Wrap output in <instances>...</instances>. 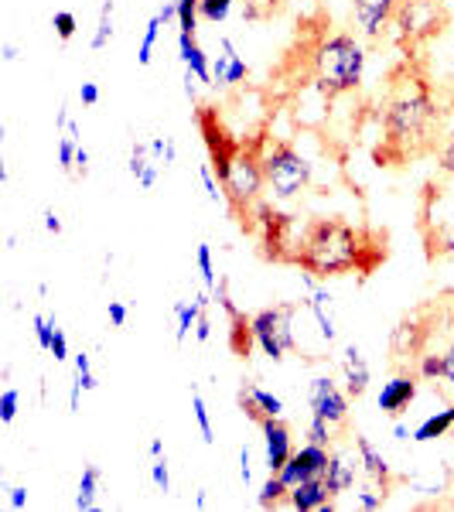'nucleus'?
<instances>
[{
    "mask_svg": "<svg viewBox=\"0 0 454 512\" xmlns=\"http://www.w3.org/2000/svg\"><path fill=\"white\" fill-rule=\"evenodd\" d=\"M444 103L437 96L434 82L424 72H400L393 79L390 93L379 106V120H383V140H386V158L403 161L407 154H417L431 147L441 137L444 127Z\"/></svg>",
    "mask_w": 454,
    "mask_h": 512,
    "instance_id": "f257e3e1",
    "label": "nucleus"
},
{
    "mask_svg": "<svg viewBox=\"0 0 454 512\" xmlns=\"http://www.w3.org/2000/svg\"><path fill=\"white\" fill-rule=\"evenodd\" d=\"M366 253H379V250L366 243V236L356 226H349L342 219H315L308 226V233L301 236L297 267L315 274L318 280L345 277L352 270L369 274L376 260H366Z\"/></svg>",
    "mask_w": 454,
    "mask_h": 512,
    "instance_id": "f03ea898",
    "label": "nucleus"
},
{
    "mask_svg": "<svg viewBox=\"0 0 454 512\" xmlns=\"http://www.w3.org/2000/svg\"><path fill=\"white\" fill-rule=\"evenodd\" d=\"M366 41L352 31L325 35L311 48V79L325 96L356 93L366 79Z\"/></svg>",
    "mask_w": 454,
    "mask_h": 512,
    "instance_id": "7ed1b4c3",
    "label": "nucleus"
},
{
    "mask_svg": "<svg viewBox=\"0 0 454 512\" xmlns=\"http://www.w3.org/2000/svg\"><path fill=\"white\" fill-rule=\"evenodd\" d=\"M212 168H216L222 181L226 202L233 205V212H239V216H246L260 202V195L267 192V175H263V161L257 151H246V147L236 144L229 154L212 161Z\"/></svg>",
    "mask_w": 454,
    "mask_h": 512,
    "instance_id": "20e7f679",
    "label": "nucleus"
},
{
    "mask_svg": "<svg viewBox=\"0 0 454 512\" xmlns=\"http://www.w3.org/2000/svg\"><path fill=\"white\" fill-rule=\"evenodd\" d=\"M263 175H267V192L277 202H291L311 185V161L287 140H274L260 151Z\"/></svg>",
    "mask_w": 454,
    "mask_h": 512,
    "instance_id": "39448f33",
    "label": "nucleus"
},
{
    "mask_svg": "<svg viewBox=\"0 0 454 512\" xmlns=\"http://www.w3.org/2000/svg\"><path fill=\"white\" fill-rule=\"evenodd\" d=\"M294 311V304H277V308H263L250 315V338L267 359L284 362L287 355L297 352Z\"/></svg>",
    "mask_w": 454,
    "mask_h": 512,
    "instance_id": "423d86ee",
    "label": "nucleus"
},
{
    "mask_svg": "<svg viewBox=\"0 0 454 512\" xmlns=\"http://www.w3.org/2000/svg\"><path fill=\"white\" fill-rule=\"evenodd\" d=\"M390 28H400V38L420 45L444 28V7H437L434 0H400Z\"/></svg>",
    "mask_w": 454,
    "mask_h": 512,
    "instance_id": "0eeeda50",
    "label": "nucleus"
},
{
    "mask_svg": "<svg viewBox=\"0 0 454 512\" xmlns=\"http://www.w3.org/2000/svg\"><path fill=\"white\" fill-rule=\"evenodd\" d=\"M424 233L431 253H454V195L448 188H431L427 195Z\"/></svg>",
    "mask_w": 454,
    "mask_h": 512,
    "instance_id": "6e6552de",
    "label": "nucleus"
},
{
    "mask_svg": "<svg viewBox=\"0 0 454 512\" xmlns=\"http://www.w3.org/2000/svg\"><path fill=\"white\" fill-rule=\"evenodd\" d=\"M308 407H311V417L328 420L335 431L349 424V390H342L332 376H315V379H311Z\"/></svg>",
    "mask_w": 454,
    "mask_h": 512,
    "instance_id": "1a4fd4ad",
    "label": "nucleus"
},
{
    "mask_svg": "<svg viewBox=\"0 0 454 512\" xmlns=\"http://www.w3.org/2000/svg\"><path fill=\"white\" fill-rule=\"evenodd\" d=\"M400 0H352V28L362 41H379L396 18Z\"/></svg>",
    "mask_w": 454,
    "mask_h": 512,
    "instance_id": "9d476101",
    "label": "nucleus"
},
{
    "mask_svg": "<svg viewBox=\"0 0 454 512\" xmlns=\"http://www.w3.org/2000/svg\"><path fill=\"white\" fill-rule=\"evenodd\" d=\"M427 72H431V82L437 86H454V24L444 21V28L437 31L434 38H427Z\"/></svg>",
    "mask_w": 454,
    "mask_h": 512,
    "instance_id": "9b49d317",
    "label": "nucleus"
},
{
    "mask_svg": "<svg viewBox=\"0 0 454 512\" xmlns=\"http://www.w3.org/2000/svg\"><path fill=\"white\" fill-rule=\"evenodd\" d=\"M420 390V376L417 373H396L393 379H386L383 390L376 396V407L383 410L386 417H400L410 410V403L417 400Z\"/></svg>",
    "mask_w": 454,
    "mask_h": 512,
    "instance_id": "f8f14e48",
    "label": "nucleus"
},
{
    "mask_svg": "<svg viewBox=\"0 0 454 512\" xmlns=\"http://www.w3.org/2000/svg\"><path fill=\"white\" fill-rule=\"evenodd\" d=\"M260 431H263V451H267V472H280L294 454L291 427L280 417H267L260 420Z\"/></svg>",
    "mask_w": 454,
    "mask_h": 512,
    "instance_id": "ddd939ff",
    "label": "nucleus"
},
{
    "mask_svg": "<svg viewBox=\"0 0 454 512\" xmlns=\"http://www.w3.org/2000/svg\"><path fill=\"white\" fill-rule=\"evenodd\" d=\"M246 76H250V65H246L243 55L236 52L233 38H219V55L212 59V86L233 89Z\"/></svg>",
    "mask_w": 454,
    "mask_h": 512,
    "instance_id": "4468645a",
    "label": "nucleus"
},
{
    "mask_svg": "<svg viewBox=\"0 0 454 512\" xmlns=\"http://www.w3.org/2000/svg\"><path fill=\"white\" fill-rule=\"evenodd\" d=\"M287 506L297 512H328L335 506V495L328 492L325 478H304L301 485H294L291 495H287Z\"/></svg>",
    "mask_w": 454,
    "mask_h": 512,
    "instance_id": "2eb2a0df",
    "label": "nucleus"
},
{
    "mask_svg": "<svg viewBox=\"0 0 454 512\" xmlns=\"http://www.w3.org/2000/svg\"><path fill=\"white\" fill-rule=\"evenodd\" d=\"M338 366H342V379H345V390H349V396H356V400L359 396H366L369 383H373V373H369V362H366V355H362V349L356 342L345 345Z\"/></svg>",
    "mask_w": 454,
    "mask_h": 512,
    "instance_id": "dca6fc26",
    "label": "nucleus"
},
{
    "mask_svg": "<svg viewBox=\"0 0 454 512\" xmlns=\"http://www.w3.org/2000/svg\"><path fill=\"white\" fill-rule=\"evenodd\" d=\"M304 308H308L311 318H315L321 342L332 345L338 338V321H335V297L328 294V287H315V291H308V297H304Z\"/></svg>",
    "mask_w": 454,
    "mask_h": 512,
    "instance_id": "f3484780",
    "label": "nucleus"
},
{
    "mask_svg": "<svg viewBox=\"0 0 454 512\" xmlns=\"http://www.w3.org/2000/svg\"><path fill=\"white\" fill-rule=\"evenodd\" d=\"M239 403H243V414L253 417L257 424L267 417H284V400L257 383H246L243 390H239Z\"/></svg>",
    "mask_w": 454,
    "mask_h": 512,
    "instance_id": "a211bd4d",
    "label": "nucleus"
},
{
    "mask_svg": "<svg viewBox=\"0 0 454 512\" xmlns=\"http://www.w3.org/2000/svg\"><path fill=\"white\" fill-rule=\"evenodd\" d=\"M356 465L359 461H352L345 451H332V458H328V468H325V485H328V492L335 495H345V492H352L356 489Z\"/></svg>",
    "mask_w": 454,
    "mask_h": 512,
    "instance_id": "6ab92c4d",
    "label": "nucleus"
},
{
    "mask_svg": "<svg viewBox=\"0 0 454 512\" xmlns=\"http://www.w3.org/2000/svg\"><path fill=\"white\" fill-rule=\"evenodd\" d=\"M356 458H359L362 472H366L369 478H373V482H379V485H383V489H386V485H390V478H393V472H390V461L383 458V451H379L366 434H356Z\"/></svg>",
    "mask_w": 454,
    "mask_h": 512,
    "instance_id": "aec40b11",
    "label": "nucleus"
},
{
    "mask_svg": "<svg viewBox=\"0 0 454 512\" xmlns=\"http://www.w3.org/2000/svg\"><path fill=\"white\" fill-rule=\"evenodd\" d=\"M127 171H130V178L144 188V192H151V188L158 185V178H161V168H158V161H154V154H151V147H147V144L130 147Z\"/></svg>",
    "mask_w": 454,
    "mask_h": 512,
    "instance_id": "412c9836",
    "label": "nucleus"
},
{
    "mask_svg": "<svg viewBox=\"0 0 454 512\" xmlns=\"http://www.w3.org/2000/svg\"><path fill=\"white\" fill-rule=\"evenodd\" d=\"M178 55H181V62H185V72H192L198 82L212 86V62H209V55L202 52V45L195 41V35H181L178 31Z\"/></svg>",
    "mask_w": 454,
    "mask_h": 512,
    "instance_id": "4be33fe9",
    "label": "nucleus"
},
{
    "mask_svg": "<svg viewBox=\"0 0 454 512\" xmlns=\"http://www.w3.org/2000/svg\"><path fill=\"white\" fill-rule=\"evenodd\" d=\"M291 458L301 465L304 478H318L325 475L328 468V458H332V448H325V444H315V441H304L301 448H294Z\"/></svg>",
    "mask_w": 454,
    "mask_h": 512,
    "instance_id": "5701e85b",
    "label": "nucleus"
},
{
    "mask_svg": "<svg viewBox=\"0 0 454 512\" xmlns=\"http://www.w3.org/2000/svg\"><path fill=\"white\" fill-rule=\"evenodd\" d=\"M209 308V294H198L195 301H178L175 304V342H185L192 335V328L198 325V318Z\"/></svg>",
    "mask_w": 454,
    "mask_h": 512,
    "instance_id": "b1692460",
    "label": "nucleus"
},
{
    "mask_svg": "<svg viewBox=\"0 0 454 512\" xmlns=\"http://www.w3.org/2000/svg\"><path fill=\"white\" fill-rule=\"evenodd\" d=\"M424 338H427V328H420V321H400L393 328V352L400 355H420L424 352Z\"/></svg>",
    "mask_w": 454,
    "mask_h": 512,
    "instance_id": "393cba45",
    "label": "nucleus"
},
{
    "mask_svg": "<svg viewBox=\"0 0 454 512\" xmlns=\"http://www.w3.org/2000/svg\"><path fill=\"white\" fill-rule=\"evenodd\" d=\"M448 434H454V403L427 417L424 424L414 431V441L417 444H431V441H437V437H448Z\"/></svg>",
    "mask_w": 454,
    "mask_h": 512,
    "instance_id": "a878e982",
    "label": "nucleus"
},
{
    "mask_svg": "<svg viewBox=\"0 0 454 512\" xmlns=\"http://www.w3.org/2000/svg\"><path fill=\"white\" fill-rule=\"evenodd\" d=\"M96 499H99V468L96 465H86V468H82V478H79L76 509L79 512L96 509Z\"/></svg>",
    "mask_w": 454,
    "mask_h": 512,
    "instance_id": "bb28decb",
    "label": "nucleus"
},
{
    "mask_svg": "<svg viewBox=\"0 0 454 512\" xmlns=\"http://www.w3.org/2000/svg\"><path fill=\"white\" fill-rule=\"evenodd\" d=\"M437 164H441L444 175H454V106H451L448 117H444V127H441V144H437Z\"/></svg>",
    "mask_w": 454,
    "mask_h": 512,
    "instance_id": "cd10ccee",
    "label": "nucleus"
},
{
    "mask_svg": "<svg viewBox=\"0 0 454 512\" xmlns=\"http://www.w3.org/2000/svg\"><path fill=\"white\" fill-rule=\"evenodd\" d=\"M414 373L424 379V383H441V376H444V355H441V349H437V352H431V349L420 352Z\"/></svg>",
    "mask_w": 454,
    "mask_h": 512,
    "instance_id": "c85d7f7f",
    "label": "nucleus"
},
{
    "mask_svg": "<svg viewBox=\"0 0 454 512\" xmlns=\"http://www.w3.org/2000/svg\"><path fill=\"white\" fill-rule=\"evenodd\" d=\"M287 495H291V489L280 482L277 472H270V478L263 482V489L257 495V502H260V509H274V506H280V502H287Z\"/></svg>",
    "mask_w": 454,
    "mask_h": 512,
    "instance_id": "c756f323",
    "label": "nucleus"
},
{
    "mask_svg": "<svg viewBox=\"0 0 454 512\" xmlns=\"http://www.w3.org/2000/svg\"><path fill=\"white\" fill-rule=\"evenodd\" d=\"M113 38V0H106L103 7H99V21H96V31H93V41H89V48L99 52V48H106Z\"/></svg>",
    "mask_w": 454,
    "mask_h": 512,
    "instance_id": "7c9ffc66",
    "label": "nucleus"
},
{
    "mask_svg": "<svg viewBox=\"0 0 454 512\" xmlns=\"http://www.w3.org/2000/svg\"><path fill=\"white\" fill-rule=\"evenodd\" d=\"M161 18L154 14L151 21H147V28H144V38H140V48H137V62L140 65H151L154 59V45H158V35H161Z\"/></svg>",
    "mask_w": 454,
    "mask_h": 512,
    "instance_id": "2f4dec72",
    "label": "nucleus"
},
{
    "mask_svg": "<svg viewBox=\"0 0 454 512\" xmlns=\"http://www.w3.org/2000/svg\"><path fill=\"white\" fill-rule=\"evenodd\" d=\"M178 4V31L181 35H195L202 11H198V0H175Z\"/></svg>",
    "mask_w": 454,
    "mask_h": 512,
    "instance_id": "473e14b6",
    "label": "nucleus"
},
{
    "mask_svg": "<svg viewBox=\"0 0 454 512\" xmlns=\"http://www.w3.org/2000/svg\"><path fill=\"white\" fill-rule=\"evenodd\" d=\"M195 263H198V274H202V284L209 287V291H216V263H212V246L209 243H198L195 250Z\"/></svg>",
    "mask_w": 454,
    "mask_h": 512,
    "instance_id": "72a5a7b5",
    "label": "nucleus"
},
{
    "mask_svg": "<svg viewBox=\"0 0 454 512\" xmlns=\"http://www.w3.org/2000/svg\"><path fill=\"white\" fill-rule=\"evenodd\" d=\"M192 414H195V424L202 431V441L205 444H216V431H212V417H209V407L198 393H192Z\"/></svg>",
    "mask_w": 454,
    "mask_h": 512,
    "instance_id": "f704fd0d",
    "label": "nucleus"
},
{
    "mask_svg": "<svg viewBox=\"0 0 454 512\" xmlns=\"http://www.w3.org/2000/svg\"><path fill=\"white\" fill-rule=\"evenodd\" d=\"M236 0H198V11H202V21L209 24H222L229 18V11H233Z\"/></svg>",
    "mask_w": 454,
    "mask_h": 512,
    "instance_id": "c9c22d12",
    "label": "nucleus"
},
{
    "mask_svg": "<svg viewBox=\"0 0 454 512\" xmlns=\"http://www.w3.org/2000/svg\"><path fill=\"white\" fill-rule=\"evenodd\" d=\"M198 178H202L205 195H209L212 205H219L222 198H226V192H222V181H219V175H216V168H212V164H198Z\"/></svg>",
    "mask_w": 454,
    "mask_h": 512,
    "instance_id": "e433bc0d",
    "label": "nucleus"
},
{
    "mask_svg": "<svg viewBox=\"0 0 454 512\" xmlns=\"http://www.w3.org/2000/svg\"><path fill=\"white\" fill-rule=\"evenodd\" d=\"M31 328H35V342H38V349H52V338H55V318H45V315H35L31 318Z\"/></svg>",
    "mask_w": 454,
    "mask_h": 512,
    "instance_id": "4c0bfd02",
    "label": "nucleus"
},
{
    "mask_svg": "<svg viewBox=\"0 0 454 512\" xmlns=\"http://www.w3.org/2000/svg\"><path fill=\"white\" fill-rule=\"evenodd\" d=\"M304 437H308V441H315V444H325V448H332L335 427L328 424V420H321V417H311V420H308V431H304Z\"/></svg>",
    "mask_w": 454,
    "mask_h": 512,
    "instance_id": "58836bf2",
    "label": "nucleus"
},
{
    "mask_svg": "<svg viewBox=\"0 0 454 512\" xmlns=\"http://www.w3.org/2000/svg\"><path fill=\"white\" fill-rule=\"evenodd\" d=\"M147 147H151L154 161H164V168L178 161V144H175V140H171V137H154Z\"/></svg>",
    "mask_w": 454,
    "mask_h": 512,
    "instance_id": "ea45409f",
    "label": "nucleus"
},
{
    "mask_svg": "<svg viewBox=\"0 0 454 512\" xmlns=\"http://www.w3.org/2000/svg\"><path fill=\"white\" fill-rule=\"evenodd\" d=\"M18 407H21V393L14 390V386H7V390L0 393V424H14Z\"/></svg>",
    "mask_w": 454,
    "mask_h": 512,
    "instance_id": "a19ab883",
    "label": "nucleus"
},
{
    "mask_svg": "<svg viewBox=\"0 0 454 512\" xmlns=\"http://www.w3.org/2000/svg\"><path fill=\"white\" fill-rule=\"evenodd\" d=\"M72 383H79L82 390H96V376H93V366H89L86 352L76 355V379H72Z\"/></svg>",
    "mask_w": 454,
    "mask_h": 512,
    "instance_id": "79ce46f5",
    "label": "nucleus"
},
{
    "mask_svg": "<svg viewBox=\"0 0 454 512\" xmlns=\"http://www.w3.org/2000/svg\"><path fill=\"white\" fill-rule=\"evenodd\" d=\"M52 28H55V35H59L62 41H69L72 35H76L79 21H76V14H72V11H59L52 18Z\"/></svg>",
    "mask_w": 454,
    "mask_h": 512,
    "instance_id": "37998d69",
    "label": "nucleus"
},
{
    "mask_svg": "<svg viewBox=\"0 0 454 512\" xmlns=\"http://www.w3.org/2000/svg\"><path fill=\"white\" fill-rule=\"evenodd\" d=\"M383 502H386V492H379V489H356V506L359 509H383Z\"/></svg>",
    "mask_w": 454,
    "mask_h": 512,
    "instance_id": "c03bdc74",
    "label": "nucleus"
},
{
    "mask_svg": "<svg viewBox=\"0 0 454 512\" xmlns=\"http://www.w3.org/2000/svg\"><path fill=\"white\" fill-rule=\"evenodd\" d=\"M151 478H154V485L168 495L171 492V472H168V461L164 458H154V465H151Z\"/></svg>",
    "mask_w": 454,
    "mask_h": 512,
    "instance_id": "a18cd8bd",
    "label": "nucleus"
},
{
    "mask_svg": "<svg viewBox=\"0 0 454 512\" xmlns=\"http://www.w3.org/2000/svg\"><path fill=\"white\" fill-rule=\"evenodd\" d=\"M441 355H444V376H441V383H444V390L454 393V342L444 345Z\"/></svg>",
    "mask_w": 454,
    "mask_h": 512,
    "instance_id": "49530a36",
    "label": "nucleus"
},
{
    "mask_svg": "<svg viewBox=\"0 0 454 512\" xmlns=\"http://www.w3.org/2000/svg\"><path fill=\"white\" fill-rule=\"evenodd\" d=\"M106 315H110L113 328H123V325H127V318H130V311H127V304H123V301H110V304H106Z\"/></svg>",
    "mask_w": 454,
    "mask_h": 512,
    "instance_id": "de8ad7c7",
    "label": "nucleus"
},
{
    "mask_svg": "<svg viewBox=\"0 0 454 512\" xmlns=\"http://www.w3.org/2000/svg\"><path fill=\"white\" fill-rule=\"evenodd\" d=\"M55 355V362H65L69 359V338H65L62 328H55V338H52V349H48Z\"/></svg>",
    "mask_w": 454,
    "mask_h": 512,
    "instance_id": "09e8293b",
    "label": "nucleus"
},
{
    "mask_svg": "<svg viewBox=\"0 0 454 512\" xmlns=\"http://www.w3.org/2000/svg\"><path fill=\"white\" fill-rule=\"evenodd\" d=\"M7 506L11 509H28V489L24 485H14V489H7Z\"/></svg>",
    "mask_w": 454,
    "mask_h": 512,
    "instance_id": "8fccbe9b",
    "label": "nucleus"
},
{
    "mask_svg": "<svg viewBox=\"0 0 454 512\" xmlns=\"http://www.w3.org/2000/svg\"><path fill=\"white\" fill-rule=\"evenodd\" d=\"M239 478H243L246 485L253 482V454H250V448H239Z\"/></svg>",
    "mask_w": 454,
    "mask_h": 512,
    "instance_id": "3c124183",
    "label": "nucleus"
},
{
    "mask_svg": "<svg viewBox=\"0 0 454 512\" xmlns=\"http://www.w3.org/2000/svg\"><path fill=\"white\" fill-rule=\"evenodd\" d=\"M79 103L82 106H96L99 103V86H96V82H82V86H79Z\"/></svg>",
    "mask_w": 454,
    "mask_h": 512,
    "instance_id": "603ef678",
    "label": "nucleus"
},
{
    "mask_svg": "<svg viewBox=\"0 0 454 512\" xmlns=\"http://www.w3.org/2000/svg\"><path fill=\"white\" fill-rule=\"evenodd\" d=\"M158 18H161L164 24H171V21L178 24V4H175V0H164L161 11H158Z\"/></svg>",
    "mask_w": 454,
    "mask_h": 512,
    "instance_id": "864d4df0",
    "label": "nucleus"
},
{
    "mask_svg": "<svg viewBox=\"0 0 454 512\" xmlns=\"http://www.w3.org/2000/svg\"><path fill=\"white\" fill-rule=\"evenodd\" d=\"M45 229H48L52 236H59V233H62V219H59V212H55V209H45Z\"/></svg>",
    "mask_w": 454,
    "mask_h": 512,
    "instance_id": "5fc2aeb1",
    "label": "nucleus"
},
{
    "mask_svg": "<svg viewBox=\"0 0 454 512\" xmlns=\"http://www.w3.org/2000/svg\"><path fill=\"white\" fill-rule=\"evenodd\" d=\"M195 338H198V342H209V338H212V321L209 318H198V325H195Z\"/></svg>",
    "mask_w": 454,
    "mask_h": 512,
    "instance_id": "6e6d98bb",
    "label": "nucleus"
},
{
    "mask_svg": "<svg viewBox=\"0 0 454 512\" xmlns=\"http://www.w3.org/2000/svg\"><path fill=\"white\" fill-rule=\"evenodd\" d=\"M76 171H82V175L89 171V151L82 144H79V151H76Z\"/></svg>",
    "mask_w": 454,
    "mask_h": 512,
    "instance_id": "4d7b16f0",
    "label": "nucleus"
},
{
    "mask_svg": "<svg viewBox=\"0 0 454 512\" xmlns=\"http://www.w3.org/2000/svg\"><path fill=\"white\" fill-rule=\"evenodd\" d=\"M147 451H151V458H164V441H161V437H151Z\"/></svg>",
    "mask_w": 454,
    "mask_h": 512,
    "instance_id": "13d9d810",
    "label": "nucleus"
},
{
    "mask_svg": "<svg viewBox=\"0 0 454 512\" xmlns=\"http://www.w3.org/2000/svg\"><path fill=\"white\" fill-rule=\"evenodd\" d=\"M0 59H4V62H18V48L4 45V48H0Z\"/></svg>",
    "mask_w": 454,
    "mask_h": 512,
    "instance_id": "bf43d9fd",
    "label": "nucleus"
},
{
    "mask_svg": "<svg viewBox=\"0 0 454 512\" xmlns=\"http://www.w3.org/2000/svg\"><path fill=\"white\" fill-rule=\"evenodd\" d=\"M195 509H209V495H205V489H198V495H195Z\"/></svg>",
    "mask_w": 454,
    "mask_h": 512,
    "instance_id": "052dcab7",
    "label": "nucleus"
},
{
    "mask_svg": "<svg viewBox=\"0 0 454 512\" xmlns=\"http://www.w3.org/2000/svg\"><path fill=\"white\" fill-rule=\"evenodd\" d=\"M393 437H396V441H410V434H407V427H403V424L393 427Z\"/></svg>",
    "mask_w": 454,
    "mask_h": 512,
    "instance_id": "680f3d73",
    "label": "nucleus"
},
{
    "mask_svg": "<svg viewBox=\"0 0 454 512\" xmlns=\"http://www.w3.org/2000/svg\"><path fill=\"white\" fill-rule=\"evenodd\" d=\"M437 7H454V0H434Z\"/></svg>",
    "mask_w": 454,
    "mask_h": 512,
    "instance_id": "e2e57ef3",
    "label": "nucleus"
}]
</instances>
